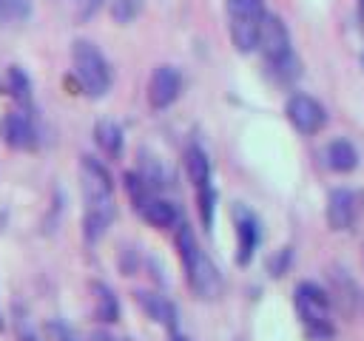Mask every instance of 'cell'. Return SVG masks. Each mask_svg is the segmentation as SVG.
<instances>
[{
  "label": "cell",
  "mask_w": 364,
  "mask_h": 341,
  "mask_svg": "<svg viewBox=\"0 0 364 341\" xmlns=\"http://www.w3.org/2000/svg\"><path fill=\"white\" fill-rule=\"evenodd\" d=\"M196 202H199V216H202V224L210 230V224H213V207H216V190H213V185L196 188Z\"/></svg>",
  "instance_id": "obj_21"
},
{
  "label": "cell",
  "mask_w": 364,
  "mask_h": 341,
  "mask_svg": "<svg viewBox=\"0 0 364 341\" xmlns=\"http://www.w3.org/2000/svg\"><path fill=\"white\" fill-rule=\"evenodd\" d=\"M225 14H228V31L233 45L247 54L259 43V28L264 20V3L262 0H225Z\"/></svg>",
  "instance_id": "obj_4"
},
{
  "label": "cell",
  "mask_w": 364,
  "mask_h": 341,
  "mask_svg": "<svg viewBox=\"0 0 364 341\" xmlns=\"http://www.w3.org/2000/svg\"><path fill=\"white\" fill-rule=\"evenodd\" d=\"M296 301V313L307 330V335L313 338H327L333 335V324H330V296L313 284V281H301L293 293Z\"/></svg>",
  "instance_id": "obj_5"
},
{
  "label": "cell",
  "mask_w": 364,
  "mask_h": 341,
  "mask_svg": "<svg viewBox=\"0 0 364 341\" xmlns=\"http://www.w3.org/2000/svg\"><path fill=\"white\" fill-rule=\"evenodd\" d=\"M125 190H128V196H131V202H134L136 210L154 196V190L145 185V179H142L136 170H128V173H125Z\"/></svg>",
  "instance_id": "obj_19"
},
{
  "label": "cell",
  "mask_w": 364,
  "mask_h": 341,
  "mask_svg": "<svg viewBox=\"0 0 364 341\" xmlns=\"http://www.w3.org/2000/svg\"><path fill=\"white\" fill-rule=\"evenodd\" d=\"M71 65L80 88L88 97H105L111 88V65L102 51L88 40H74L71 45Z\"/></svg>",
  "instance_id": "obj_3"
},
{
  "label": "cell",
  "mask_w": 364,
  "mask_h": 341,
  "mask_svg": "<svg viewBox=\"0 0 364 341\" xmlns=\"http://www.w3.org/2000/svg\"><path fill=\"white\" fill-rule=\"evenodd\" d=\"M256 48L262 51L264 63L279 60V57H284L287 51H293V48H290V34H287V26H284L282 17L264 14L262 28H259V43H256Z\"/></svg>",
  "instance_id": "obj_9"
},
{
  "label": "cell",
  "mask_w": 364,
  "mask_h": 341,
  "mask_svg": "<svg viewBox=\"0 0 364 341\" xmlns=\"http://www.w3.org/2000/svg\"><path fill=\"white\" fill-rule=\"evenodd\" d=\"M9 91H11L17 99H23V102L31 99V82H28V77H26L17 65L9 68Z\"/></svg>",
  "instance_id": "obj_22"
},
{
  "label": "cell",
  "mask_w": 364,
  "mask_h": 341,
  "mask_svg": "<svg viewBox=\"0 0 364 341\" xmlns=\"http://www.w3.org/2000/svg\"><path fill=\"white\" fill-rule=\"evenodd\" d=\"M46 335H48V341H77V332L65 321H48Z\"/></svg>",
  "instance_id": "obj_24"
},
{
  "label": "cell",
  "mask_w": 364,
  "mask_h": 341,
  "mask_svg": "<svg viewBox=\"0 0 364 341\" xmlns=\"http://www.w3.org/2000/svg\"><path fill=\"white\" fill-rule=\"evenodd\" d=\"M0 330H3V318H0Z\"/></svg>",
  "instance_id": "obj_29"
},
{
  "label": "cell",
  "mask_w": 364,
  "mask_h": 341,
  "mask_svg": "<svg viewBox=\"0 0 364 341\" xmlns=\"http://www.w3.org/2000/svg\"><path fill=\"white\" fill-rule=\"evenodd\" d=\"M14 335H17V341H40V335L34 332V327L28 324V318L20 310L14 313Z\"/></svg>",
  "instance_id": "obj_25"
},
{
  "label": "cell",
  "mask_w": 364,
  "mask_h": 341,
  "mask_svg": "<svg viewBox=\"0 0 364 341\" xmlns=\"http://www.w3.org/2000/svg\"><path fill=\"white\" fill-rule=\"evenodd\" d=\"M182 91V74L173 68V65H156L151 71V80H148V105L154 111H165L168 105L176 102Z\"/></svg>",
  "instance_id": "obj_7"
},
{
  "label": "cell",
  "mask_w": 364,
  "mask_h": 341,
  "mask_svg": "<svg viewBox=\"0 0 364 341\" xmlns=\"http://www.w3.org/2000/svg\"><path fill=\"white\" fill-rule=\"evenodd\" d=\"M94 315L102 321V324H114L119 318V301L114 296V290L102 281H97L94 287Z\"/></svg>",
  "instance_id": "obj_17"
},
{
  "label": "cell",
  "mask_w": 364,
  "mask_h": 341,
  "mask_svg": "<svg viewBox=\"0 0 364 341\" xmlns=\"http://www.w3.org/2000/svg\"><path fill=\"white\" fill-rule=\"evenodd\" d=\"M171 341H191V338H188V335H182V332H173V335H171Z\"/></svg>",
  "instance_id": "obj_27"
},
{
  "label": "cell",
  "mask_w": 364,
  "mask_h": 341,
  "mask_svg": "<svg viewBox=\"0 0 364 341\" xmlns=\"http://www.w3.org/2000/svg\"><path fill=\"white\" fill-rule=\"evenodd\" d=\"M185 170H188V176L193 182V188L210 185V159L199 145H191L185 151Z\"/></svg>",
  "instance_id": "obj_16"
},
{
  "label": "cell",
  "mask_w": 364,
  "mask_h": 341,
  "mask_svg": "<svg viewBox=\"0 0 364 341\" xmlns=\"http://www.w3.org/2000/svg\"><path fill=\"white\" fill-rule=\"evenodd\" d=\"M31 14L28 0H0V26L6 23H23Z\"/></svg>",
  "instance_id": "obj_20"
},
{
  "label": "cell",
  "mask_w": 364,
  "mask_h": 341,
  "mask_svg": "<svg viewBox=\"0 0 364 341\" xmlns=\"http://www.w3.org/2000/svg\"><path fill=\"white\" fill-rule=\"evenodd\" d=\"M94 142L100 145V151H102L105 156H111V159H119V156H122L125 139H122V128H119L117 122L100 119V122L94 125Z\"/></svg>",
  "instance_id": "obj_15"
},
{
  "label": "cell",
  "mask_w": 364,
  "mask_h": 341,
  "mask_svg": "<svg viewBox=\"0 0 364 341\" xmlns=\"http://www.w3.org/2000/svg\"><path fill=\"white\" fill-rule=\"evenodd\" d=\"M139 213H142V219H145L151 227H159V230H165V227H176V224H179V213H176V207H173L168 199H159V196H151V199L139 207Z\"/></svg>",
  "instance_id": "obj_14"
},
{
  "label": "cell",
  "mask_w": 364,
  "mask_h": 341,
  "mask_svg": "<svg viewBox=\"0 0 364 341\" xmlns=\"http://www.w3.org/2000/svg\"><path fill=\"white\" fill-rule=\"evenodd\" d=\"M264 65H267V74H270L276 82H282V85L296 82V80H299V74H301V63H299L296 51H287L284 57L270 60V63H264Z\"/></svg>",
  "instance_id": "obj_18"
},
{
  "label": "cell",
  "mask_w": 364,
  "mask_h": 341,
  "mask_svg": "<svg viewBox=\"0 0 364 341\" xmlns=\"http://www.w3.org/2000/svg\"><path fill=\"white\" fill-rule=\"evenodd\" d=\"M0 139L3 145L14 148V151H31L37 148V128L26 114H6L0 119Z\"/></svg>",
  "instance_id": "obj_10"
},
{
  "label": "cell",
  "mask_w": 364,
  "mask_h": 341,
  "mask_svg": "<svg viewBox=\"0 0 364 341\" xmlns=\"http://www.w3.org/2000/svg\"><path fill=\"white\" fill-rule=\"evenodd\" d=\"M176 250H179V259H182L185 278H188L191 290L199 298H216L219 290H222V276H219L216 264L205 256V250L199 247L193 230L185 222L176 224Z\"/></svg>",
  "instance_id": "obj_2"
},
{
  "label": "cell",
  "mask_w": 364,
  "mask_h": 341,
  "mask_svg": "<svg viewBox=\"0 0 364 341\" xmlns=\"http://www.w3.org/2000/svg\"><path fill=\"white\" fill-rule=\"evenodd\" d=\"M91 341H122V338H114V335H108V332H94Z\"/></svg>",
  "instance_id": "obj_26"
},
{
  "label": "cell",
  "mask_w": 364,
  "mask_h": 341,
  "mask_svg": "<svg viewBox=\"0 0 364 341\" xmlns=\"http://www.w3.org/2000/svg\"><path fill=\"white\" fill-rule=\"evenodd\" d=\"M361 199L350 188H333L327 196V224L333 230H350L358 219Z\"/></svg>",
  "instance_id": "obj_8"
},
{
  "label": "cell",
  "mask_w": 364,
  "mask_h": 341,
  "mask_svg": "<svg viewBox=\"0 0 364 341\" xmlns=\"http://www.w3.org/2000/svg\"><path fill=\"white\" fill-rule=\"evenodd\" d=\"M324 159H327V168L336 170V173H350L358 168V151L350 139L338 136V139H330L327 148H324Z\"/></svg>",
  "instance_id": "obj_13"
},
{
  "label": "cell",
  "mask_w": 364,
  "mask_h": 341,
  "mask_svg": "<svg viewBox=\"0 0 364 341\" xmlns=\"http://www.w3.org/2000/svg\"><path fill=\"white\" fill-rule=\"evenodd\" d=\"M259 239H262V230H259L256 216L245 207H236V261L239 264H247L253 259Z\"/></svg>",
  "instance_id": "obj_11"
},
{
  "label": "cell",
  "mask_w": 364,
  "mask_h": 341,
  "mask_svg": "<svg viewBox=\"0 0 364 341\" xmlns=\"http://www.w3.org/2000/svg\"><path fill=\"white\" fill-rule=\"evenodd\" d=\"M136 304L142 307V313L151 321H156V324H162L168 330H176V307H173L171 298H165L159 293H151V290H139L136 293Z\"/></svg>",
  "instance_id": "obj_12"
},
{
  "label": "cell",
  "mask_w": 364,
  "mask_h": 341,
  "mask_svg": "<svg viewBox=\"0 0 364 341\" xmlns=\"http://www.w3.org/2000/svg\"><path fill=\"white\" fill-rule=\"evenodd\" d=\"M361 20H364V0H361Z\"/></svg>",
  "instance_id": "obj_28"
},
{
  "label": "cell",
  "mask_w": 364,
  "mask_h": 341,
  "mask_svg": "<svg viewBox=\"0 0 364 341\" xmlns=\"http://www.w3.org/2000/svg\"><path fill=\"white\" fill-rule=\"evenodd\" d=\"M142 9V0H114L111 3V14L117 23H131Z\"/></svg>",
  "instance_id": "obj_23"
},
{
  "label": "cell",
  "mask_w": 364,
  "mask_h": 341,
  "mask_svg": "<svg viewBox=\"0 0 364 341\" xmlns=\"http://www.w3.org/2000/svg\"><path fill=\"white\" fill-rule=\"evenodd\" d=\"M80 179H82V196H85V216H82V233L85 242L94 244L105 236V230L114 222V179L108 168L94 159L82 156L80 162Z\"/></svg>",
  "instance_id": "obj_1"
},
{
  "label": "cell",
  "mask_w": 364,
  "mask_h": 341,
  "mask_svg": "<svg viewBox=\"0 0 364 341\" xmlns=\"http://www.w3.org/2000/svg\"><path fill=\"white\" fill-rule=\"evenodd\" d=\"M284 114H287V122H290L299 134H304V136L318 134V131L327 125V111H324V105H321L316 97H310V94H290L287 102H284Z\"/></svg>",
  "instance_id": "obj_6"
}]
</instances>
